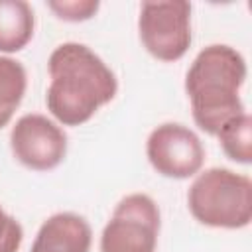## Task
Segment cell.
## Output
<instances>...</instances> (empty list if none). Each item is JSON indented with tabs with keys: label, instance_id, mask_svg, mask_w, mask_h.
<instances>
[{
	"label": "cell",
	"instance_id": "5b68a950",
	"mask_svg": "<svg viewBox=\"0 0 252 252\" xmlns=\"http://www.w3.org/2000/svg\"><path fill=\"white\" fill-rule=\"evenodd\" d=\"M138 33L152 57L165 63L181 59L191 45V4L183 0L144 2Z\"/></svg>",
	"mask_w": 252,
	"mask_h": 252
},
{
	"label": "cell",
	"instance_id": "8fae6325",
	"mask_svg": "<svg viewBox=\"0 0 252 252\" xmlns=\"http://www.w3.org/2000/svg\"><path fill=\"white\" fill-rule=\"evenodd\" d=\"M217 138L228 159L242 165L252 161V118L248 112H242L222 124Z\"/></svg>",
	"mask_w": 252,
	"mask_h": 252
},
{
	"label": "cell",
	"instance_id": "9c48e42d",
	"mask_svg": "<svg viewBox=\"0 0 252 252\" xmlns=\"http://www.w3.org/2000/svg\"><path fill=\"white\" fill-rule=\"evenodd\" d=\"M35 18L26 0H0V53H16L33 37Z\"/></svg>",
	"mask_w": 252,
	"mask_h": 252
},
{
	"label": "cell",
	"instance_id": "52a82bcc",
	"mask_svg": "<svg viewBox=\"0 0 252 252\" xmlns=\"http://www.w3.org/2000/svg\"><path fill=\"white\" fill-rule=\"evenodd\" d=\"M14 158L28 169H55L67 156V134L51 118L32 112L16 120L10 132Z\"/></svg>",
	"mask_w": 252,
	"mask_h": 252
},
{
	"label": "cell",
	"instance_id": "3957f363",
	"mask_svg": "<svg viewBox=\"0 0 252 252\" xmlns=\"http://www.w3.org/2000/svg\"><path fill=\"white\" fill-rule=\"evenodd\" d=\"M195 220L211 228H244L252 220V181L228 167L201 171L187 191Z\"/></svg>",
	"mask_w": 252,
	"mask_h": 252
},
{
	"label": "cell",
	"instance_id": "8992f818",
	"mask_svg": "<svg viewBox=\"0 0 252 252\" xmlns=\"http://www.w3.org/2000/svg\"><path fill=\"white\" fill-rule=\"evenodd\" d=\"M146 156L159 175L169 179H187L201 171L205 148L191 128L179 122H165L150 132Z\"/></svg>",
	"mask_w": 252,
	"mask_h": 252
},
{
	"label": "cell",
	"instance_id": "7c38bea8",
	"mask_svg": "<svg viewBox=\"0 0 252 252\" xmlns=\"http://www.w3.org/2000/svg\"><path fill=\"white\" fill-rule=\"evenodd\" d=\"M96 0H51L47 2V8L65 22H85L91 20L98 12Z\"/></svg>",
	"mask_w": 252,
	"mask_h": 252
},
{
	"label": "cell",
	"instance_id": "30bf717a",
	"mask_svg": "<svg viewBox=\"0 0 252 252\" xmlns=\"http://www.w3.org/2000/svg\"><path fill=\"white\" fill-rule=\"evenodd\" d=\"M28 89L26 67L8 55H0V128L8 126Z\"/></svg>",
	"mask_w": 252,
	"mask_h": 252
},
{
	"label": "cell",
	"instance_id": "4fadbf2b",
	"mask_svg": "<svg viewBox=\"0 0 252 252\" xmlns=\"http://www.w3.org/2000/svg\"><path fill=\"white\" fill-rule=\"evenodd\" d=\"M24 240L22 224L0 205V252H18Z\"/></svg>",
	"mask_w": 252,
	"mask_h": 252
},
{
	"label": "cell",
	"instance_id": "7a4b0ae2",
	"mask_svg": "<svg viewBox=\"0 0 252 252\" xmlns=\"http://www.w3.org/2000/svg\"><path fill=\"white\" fill-rule=\"evenodd\" d=\"M246 61L230 45L213 43L197 53L185 75V93L195 124L217 136L222 124L246 112L240 89L246 81Z\"/></svg>",
	"mask_w": 252,
	"mask_h": 252
},
{
	"label": "cell",
	"instance_id": "6da1fadb",
	"mask_svg": "<svg viewBox=\"0 0 252 252\" xmlns=\"http://www.w3.org/2000/svg\"><path fill=\"white\" fill-rule=\"evenodd\" d=\"M49 87L45 104L63 126L89 122L118 91L114 71L85 43L67 41L57 45L47 61Z\"/></svg>",
	"mask_w": 252,
	"mask_h": 252
},
{
	"label": "cell",
	"instance_id": "ba28073f",
	"mask_svg": "<svg viewBox=\"0 0 252 252\" xmlns=\"http://www.w3.org/2000/svg\"><path fill=\"white\" fill-rule=\"evenodd\" d=\"M93 230L77 213H55L39 226L30 252H91Z\"/></svg>",
	"mask_w": 252,
	"mask_h": 252
},
{
	"label": "cell",
	"instance_id": "277c9868",
	"mask_svg": "<svg viewBox=\"0 0 252 252\" xmlns=\"http://www.w3.org/2000/svg\"><path fill=\"white\" fill-rule=\"evenodd\" d=\"M159 209L146 193H130L118 201L100 234V252H156Z\"/></svg>",
	"mask_w": 252,
	"mask_h": 252
}]
</instances>
